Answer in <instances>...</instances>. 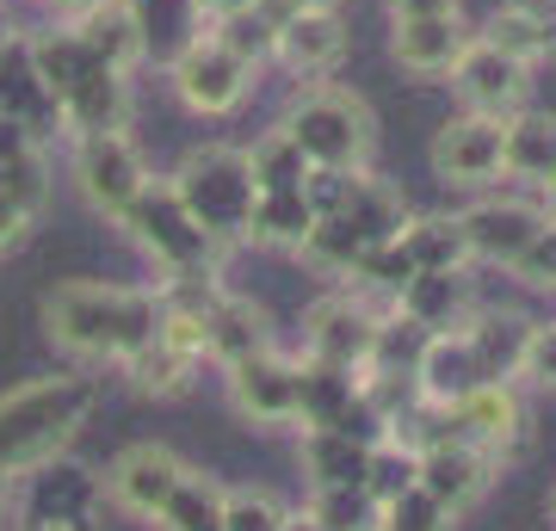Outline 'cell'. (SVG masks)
Listing matches in <instances>:
<instances>
[{
	"mask_svg": "<svg viewBox=\"0 0 556 531\" xmlns=\"http://www.w3.org/2000/svg\"><path fill=\"white\" fill-rule=\"evenodd\" d=\"M303 198L316 211V229L303 236L298 254L309 266H321L328 278H353L358 260L378 254L383 241H396V229L408 223V198L378 179L371 167H353V174H334V167H309L303 179Z\"/></svg>",
	"mask_w": 556,
	"mask_h": 531,
	"instance_id": "1",
	"label": "cell"
},
{
	"mask_svg": "<svg viewBox=\"0 0 556 531\" xmlns=\"http://www.w3.org/2000/svg\"><path fill=\"white\" fill-rule=\"evenodd\" d=\"M43 334L80 365H118L161 334V291L142 285H105V278H68L43 296Z\"/></svg>",
	"mask_w": 556,
	"mask_h": 531,
	"instance_id": "2",
	"label": "cell"
},
{
	"mask_svg": "<svg viewBox=\"0 0 556 531\" xmlns=\"http://www.w3.org/2000/svg\"><path fill=\"white\" fill-rule=\"evenodd\" d=\"M93 402H100V390L80 371L31 377L20 390H7L0 395V470L25 476L38 464H50V457H62L80 439Z\"/></svg>",
	"mask_w": 556,
	"mask_h": 531,
	"instance_id": "3",
	"label": "cell"
},
{
	"mask_svg": "<svg viewBox=\"0 0 556 531\" xmlns=\"http://www.w3.org/2000/svg\"><path fill=\"white\" fill-rule=\"evenodd\" d=\"M278 124L291 130V142L303 149L309 167L353 174V167H371V155H378V118H371V105L353 87H340V80L298 87V99L285 105Z\"/></svg>",
	"mask_w": 556,
	"mask_h": 531,
	"instance_id": "4",
	"label": "cell"
},
{
	"mask_svg": "<svg viewBox=\"0 0 556 531\" xmlns=\"http://www.w3.org/2000/svg\"><path fill=\"white\" fill-rule=\"evenodd\" d=\"M174 198L192 211L204 236L217 241V248H236L248 236V211H254V174H248V155H241L236 142H199V149H186L174 174H167Z\"/></svg>",
	"mask_w": 556,
	"mask_h": 531,
	"instance_id": "5",
	"label": "cell"
},
{
	"mask_svg": "<svg viewBox=\"0 0 556 531\" xmlns=\"http://www.w3.org/2000/svg\"><path fill=\"white\" fill-rule=\"evenodd\" d=\"M118 229L142 248V260L161 273V285H186V278H217V241L204 236L192 211L174 198L167 179H149L137 192V204L118 217Z\"/></svg>",
	"mask_w": 556,
	"mask_h": 531,
	"instance_id": "6",
	"label": "cell"
},
{
	"mask_svg": "<svg viewBox=\"0 0 556 531\" xmlns=\"http://www.w3.org/2000/svg\"><path fill=\"white\" fill-rule=\"evenodd\" d=\"M383 315L390 309L371 303V296H358L353 285L316 296L303 309V358H328V365H346V371H371Z\"/></svg>",
	"mask_w": 556,
	"mask_h": 531,
	"instance_id": "7",
	"label": "cell"
},
{
	"mask_svg": "<svg viewBox=\"0 0 556 531\" xmlns=\"http://www.w3.org/2000/svg\"><path fill=\"white\" fill-rule=\"evenodd\" d=\"M68 149H75V192H80V204L100 211V217H112V223H118L124 211L137 204L142 186L155 179L130 130H93V137H75Z\"/></svg>",
	"mask_w": 556,
	"mask_h": 531,
	"instance_id": "8",
	"label": "cell"
},
{
	"mask_svg": "<svg viewBox=\"0 0 556 531\" xmlns=\"http://www.w3.org/2000/svg\"><path fill=\"white\" fill-rule=\"evenodd\" d=\"M254 75L260 68L229 56L211 31H204L192 50H179V56L167 62V87H174V99L192 118H229V112H241L248 93H254Z\"/></svg>",
	"mask_w": 556,
	"mask_h": 531,
	"instance_id": "9",
	"label": "cell"
},
{
	"mask_svg": "<svg viewBox=\"0 0 556 531\" xmlns=\"http://www.w3.org/2000/svg\"><path fill=\"white\" fill-rule=\"evenodd\" d=\"M544 204L519 192H477V204L457 211V229H464V248H470V266H514L526 254V241L544 229Z\"/></svg>",
	"mask_w": 556,
	"mask_h": 531,
	"instance_id": "10",
	"label": "cell"
},
{
	"mask_svg": "<svg viewBox=\"0 0 556 531\" xmlns=\"http://www.w3.org/2000/svg\"><path fill=\"white\" fill-rule=\"evenodd\" d=\"M433 179L445 192H489L501 186V118L489 112H457L433 130Z\"/></svg>",
	"mask_w": 556,
	"mask_h": 531,
	"instance_id": "11",
	"label": "cell"
},
{
	"mask_svg": "<svg viewBox=\"0 0 556 531\" xmlns=\"http://www.w3.org/2000/svg\"><path fill=\"white\" fill-rule=\"evenodd\" d=\"M445 80H452V93L464 99V112L507 118V112H519V105H532V62L495 50L482 31H470V43L457 50V62H452Z\"/></svg>",
	"mask_w": 556,
	"mask_h": 531,
	"instance_id": "12",
	"label": "cell"
},
{
	"mask_svg": "<svg viewBox=\"0 0 556 531\" xmlns=\"http://www.w3.org/2000/svg\"><path fill=\"white\" fill-rule=\"evenodd\" d=\"M223 383H229V408L248 420V427H298V358H285L278 346H260V353L223 365Z\"/></svg>",
	"mask_w": 556,
	"mask_h": 531,
	"instance_id": "13",
	"label": "cell"
},
{
	"mask_svg": "<svg viewBox=\"0 0 556 531\" xmlns=\"http://www.w3.org/2000/svg\"><path fill=\"white\" fill-rule=\"evenodd\" d=\"M179 476H186V457H179L174 445H161V439H142V445H124V452L112 457V470L100 476V494L118 513H130V519L149 526L161 513V501L174 494Z\"/></svg>",
	"mask_w": 556,
	"mask_h": 531,
	"instance_id": "14",
	"label": "cell"
},
{
	"mask_svg": "<svg viewBox=\"0 0 556 531\" xmlns=\"http://www.w3.org/2000/svg\"><path fill=\"white\" fill-rule=\"evenodd\" d=\"M445 433H452L457 445H477V452H489L495 464H507L514 445L526 439L519 383H482V390H470L464 402H452V408H445Z\"/></svg>",
	"mask_w": 556,
	"mask_h": 531,
	"instance_id": "15",
	"label": "cell"
},
{
	"mask_svg": "<svg viewBox=\"0 0 556 531\" xmlns=\"http://www.w3.org/2000/svg\"><path fill=\"white\" fill-rule=\"evenodd\" d=\"M199 340H204V358L211 365H236V358L273 346V328H266V309L254 296H236L223 291L217 278L199 285Z\"/></svg>",
	"mask_w": 556,
	"mask_h": 531,
	"instance_id": "16",
	"label": "cell"
},
{
	"mask_svg": "<svg viewBox=\"0 0 556 531\" xmlns=\"http://www.w3.org/2000/svg\"><path fill=\"white\" fill-rule=\"evenodd\" d=\"M495 457L477 452V445H457V439H445V445H427L415 464V489H427L439 501V507L452 513V519H464V513L477 507L482 494L495 489Z\"/></svg>",
	"mask_w": 556,
	"mask_h": 531,
	"instance_id": "17",
	"label": "cell"
},
{
	"mask_svg": "<svg viewBox=\"0 0 556 531\" xmlns=\"http://www.w3.org/2000/svg\"><path fill=\"white\" fill-rule=\"evenodd\" d=\"M56 130L68 142L93 137V130H130V75L93 62V68L56 99Z\"/></svg>",
	"mask_w": 556,
	"mask_h": 531,
	"instance_id": "18",
	"label": "cell"
},
{
	"mask_svg": "<svg viewBox=\"0 0 556 531\" xmlns=\"http://www.w3.org/2000/svg\"><path fill=\"white\" fill-rule=\"evenodd\" d=\"M273 56L303 80H328L346 56V20H340V7H303L291 20H278V43Z\"/></svg>",
	"mask_w": 556,
	"mask_h": 531,
	"instance_id": "19",
	"label": "cell"
},
{
	"mask_svg": "<svg viewBox=\"0 0 556 531\" xmlns=\"http://www.w3.org/2000/svg\"><path fill=\"white\" fill-rule=\"evenodd\" d=\"M470 43L464 13H439V20H390V62L415 80H439L452 75L457 50Z\"/></svg>",
	"mask_w": 556,
	"mask_h": 531,
	"instance_id": "20",
	"label": "cell"
},
{
	"mask_svg": "<svg viewBox=\"0 0 556 531\" xmlns=\"http://www.w3.org/2000/svg\"><path fill=\"white\" fill-rule=\"evenodd\" d=\"M556 174V112L519 105L501 118V179H519L526 192H544Z\"/></svg>",
	"mask_w": 556,
	"mask_h": 531,
	"instance_id": "21",
	"label": "cell"
},
{
	"mask_svg": "<svg viewBox=\"0 0 556 531\" xmlns=\"http://www.w3.org/2000/svg\"><path fill=\"white\" fill-rule=\"evenodd\" d=\"M477 309L482 303H477L470 273H415V278H402V291H396V315L402 321H415L420 334L464 328Z\"/></svg>",
	"mask_w": 556,
	"mask_h": 531,
	"instance_id": "22",
	"label": "cell"
},
{
	"mask_svg": "<svg viewBox=\"0 0 556 531\" xmlns=\"http://www.w3.org/2000/svg\"><path fill=\"white\" fill-rule=\"evenodd\" d=\"M124 7H130V25H137L142 62H155V68H167L179 50H192L211 31L199 0H124Z\"/></svg>",
	"mask_w": 556,
	"mask_h": 531,
	"instance_id": "23",
	"label": "cell"
},
{
	"mask_svg": "<svg viewBox=\"0 0 556 531\" xmlns=\"http://www.w3.org/2000/svg\"><path fill=\"white\" fill-rule=\"evenodd\" d=\"M298 464L309 489H365V464H371V439L340 433V427H298Z\"/></svg>",
	"mask_w": 556,
	"mask_h": 531,
	"instance_id": "24",
	"label": "cell"
},
{
	"mask_svg": "<svg viewBox=\"0 0 556 531\" xmlns=\"http://www.w3.org/2000/svg\"><path fill=\"white\" fill-rule=\"evenodd\" d=\"M396 260L415 273H470V248H464V229H457V211H439V217H415L396 229Z\"/></svg>",
	"mask_w": 556,
	"mask_h": 531,
	"instance_id": "25",
	"label": "cell"
},
{
	"mask_svg": "<svg viewBox=\"0 0 556 531\" xmlns=\"http://www.w3.org/2000/svg\"><path fill=\"white\" fill-rule=\"evenodd\" d=\"M0 118H20L31 124V130H56V105H50V93H43L38 68H31V43H25V31H13L7 38V50H0Z\"/></svg>",
	"mask_w": 556,
	"mask_h": 531,
	"instance_id": "26",
	"label": "cell"
},
{
	"mask_svg": "<svg viewBox=\"0 0 556 531\" xmlns=\"http://www.w3.org/2000/svg\"><path fill=\"white\" fill-rule=\"evenodd\" d=\"M68 31H75L105 68H124V75L142 68V43H137V25H130V7H124V0H93L87 13L68 20Z\"/></svg>",
	"mask_w": 556,
	"mask_h": 531,
	"instance_id": "27",
	"label": "cell"
},
{
	"mask_svg": "<svg viewBox=\"0 0 556 531\" xmlns=\"http://www.w3.org/2000/svg\"><path fill=\"white\" fill-rule=\"evenodd\" d=\"M223 489L229 482H217V476H204L186 464V476L174 482V494L161 501V513L149 526L155 531H223Z\"/></svg>",
	"mask_w": 556,
	"mask_h": 531,
	"instance_id": "28",
	"label": "cell"
},
{
	"mask_svg": "<svg viewBox=\"0 0 556 531\" xmlns=\"http://www.w3.org/2000/svg\"><path fill=\"white\" fill-rule=\"evenodd\" d=\"M199 365H204V358H192L186 346H174L167 334L142 340L130 358H118V371L130 377V390H137V395H179L186 383H192Z\"/></svg>",
	"mask_w": 556,
	"mask_h": 531,
	"instance_id": "29",
	"label": "cell"
},
{
	"mask_svg": "<svg viewBox=\"0 0 556 531\" xmlns=\"http://www.w3.org/2000/svg\"><path fill=\"white\" fill-rule=\"evenodd\" d=\"M309 229H316V211H309L303 192H260L254 211H248V236L241 241H254V248H291L298 254Z\"/></svg>",
	"mask_w": 556,
	"mask_h": 531,
	"instance_id": "30",
	"label": "cell"
},
{
	"mask_svg": "<svg viewBox=\"0 0 556 531\" xmlns=\"http://www.w3.org/2000/svg\"><path fill=\"white\" fill-rule=\"evenodd\" d=\"M241 155H248L254 192H303V179H309V161H303V149L291 142V130H285V124L260 130Z\"/></svg>",
	"mask_w": 556,
	"mask_h": 531,
	"instance_id": "31",
	"label": "cell"
},
{
	"mask_svg": "<svg viewBox=\"0 0 556 531\" xmlns=\"http://www.w3.org/2000/svg\"><path fill=\"white\" fill-rule=\"evenodd\" d=\"M211 38H217L229 56H241L248 68H266V62H273V43H278V20L254 0V7H241L229 20H211Z\"/></svg>",
	"mask_w": 556,
	"mask_h": 531,
	"instance_id": "32",
	"label": "cell"
},
{
	"mask_svg": "<svg viewBox=\"0 0 556 531\" xmlns=\"http://www.w3.org/2000/svg\"><path fill=\"white\" fill-rule=\"evenodd\" d=\"M482 38L495 43V50H507V56L532 62V68L544 56H556V25H538V20H526V13H514V7H495L489 25H482Z\"/></svg>",
	"mask_w": 556,
	"mask_h": 531,
	"instance_id": "33",
	"label": "cell"
},
{
	"mask_svg": "<svg viewBox=\"0 0 556 531\" xmlns=\"http://www.w3.org/2000/svg\"><path fill=\"white\" fill-rule=\"evenodd\" d=\"M303 513H309L321 531H371L378 526V501L358 489V482L353 489H309Z\"/></svg>",
	"mask_w": 556,
	"mask_h": 531,
	"instance_id": "34",
	"label": "cell"
},
{
	"mask_svg": "<svg viewBox=\"0 0 556 531\" xmlns=\"http://www.w3.org/2000/svg\"><path fill=\"white\" fill-rule=\"evenodd\" d=\"M415 464H420V452H415V445H402L396 433L371 439V464H365V494H371V501H396L402 489H415Z\"/></svg>",
	"mask_w": 556,
	"mask_h": 531,
	"instance_id": "35",
	"label": "cell"
},
{
	"mask_svg": "<svg viewBox=\"0 0 556 531\" xmlns=\"http://www.w3.org/2000/svg\"><path fill=\"white\" fill-rule=\"evenodd\" d=\"M452 526L457 519L427 489H402L396 501H378V526L371 531H452Z\"/></svg>",
	"mask_w": 556,
	"mask_h": 531,
	"instance_id": "36",
	"label": "cell"
},
{
	"mask_svg": "<svg viewBox=\"0 0 556 531\" xmlns=\"http://www.w3.org/2000/svg\"><path fill=\"white\" fill-rule=\"evenodd\" d=\"M285 501L266 489H223V531H278Z\"/></svg>",
	"mask_w": 556,
	"mask_h": 531,
	"instance_id": "37",
	"label": "cell"
},
{
	"mask_svg": "<svg viewBox=\"0 0 556 531\" xmlns=\"http://www.w3.org/2000/svg\"><path fill=\"white\" fill-rule=\"evenodd\" d=\"M514 383H532V390L556 395V321H532L526 328V353H519Z\"/></svg>",
	"mask_w": 556,
	"mask_h": 531,
	"instance_id": "38",
	"label": "cell"
},
{
	"mask_svg": "<svg viewBox=\"0 0 556 531\" xmlns=\"http://www.w3.org/2000/svg\"><path fill=\"white\" fill-rule=\"evenodd\" d=\"M507 273H514L519 285H532V291H551L556 296V217H544V229L526 241V254H519Z\"/></svg>",
	"mask_w": 556,
	"mask_h": 531,
	"instance_id": "39",
	"label": "cell"
},
{
	"mask_svg": "<svg viewBox=\"0 0 556 531\" xmlns=\"http://www.w3.org/2000/svg\"><path fill=\"white\" fill-rule=\"evenodd\" d=\"M31 155H43L38 130L20 124V118H0V174H7V167H20V161H31Z\"/></svg>",
	"mask_w": 556,
	"mask_h": 531,
	"instance_id": "40",
	"label": "cell"
},
{
	"mask_svg": "<svg viewBox=\"0 0 556 531\" xmlns=\"http://www.w3.org/2000/svg\"><path fill=\"white\" fill-rule=\"evenodd\" d=\"M31 211H25V204H13V198L0 192V254H13V248H20L25 241V229H31Z\"/></svg>",
	"mask_w": 556,
	"mask_h": 531,
	"instance_id": "41",
	"label": "cell"
},
{
	"mask_svg": "<svg viewBox=\"0 0 556 531\" xmlns=\"http://www.w3.org/2000/svg\"><path fill=\"white\" fill-rule=\"evenodd\" d=\"M390 20H439V13H464V0H383Z\"/></svg>",
	"mask_w": 556,
	"mask_h": 531,
	"instance_id": "42",
	"label": "cell"
},
{
	"mask_svg": "<svg viewBox=\"0 0 556 531\" xmlns=\"http://www.w3.org/2000/svg\"><path fill=\"white\" fill-rule=\"evenodd\" d=\"M501 7H514V13H526L538 25H556V0H501Z\"/></svg>",
	"mask_w": 556,
	"mask_h": 531,
	"instance_id": "43",
	"label": "cell"
},
{
	"mask_svg": "<svg viewBox=\"0 0 556 531\" xmlns=\"http://www.w3.org/2000/svg\"><path fill=\"white\" fill-rule=\"evenodd\" d=\"M241 7H254V0H199L204 20H229V13H241Z\"/></svg>",
	"mask_w": 556,
	"mask_h": 531,
	"instance_id": "44",
	"label": "cell"
},
{
	"mask_svg": "<svg viewBox=\"0 0 556 531\" xmlns=\"http://www.w3.org/2000/svg\"><path fill=\"white\" fill-rule=\"evenodd\" d=\"M278 531H321V526H316V519H309L303 507H285V519H278Z\"/></svg>",
	"mask_w": 556,
	"mask_h": 531,
	"instance_id": "45",
	"label": "cell"
},
{
	"mask_svg": "<svg viewBox=\"0 0 556 531\" xmlns=\"http://www.w3.org/2000/svg\"><path fill=\"white\" fill-rule=\"evenodd\" d=\"M13 531H80V526H68V519H20Z\"/></svg>",
	"mask_w": 556,
	"mask_h": 531,
	"instance_id": "46",
	"label": "cell"
},
{
	"mask_svg": "<svg viewBox=\"0 0 556 531\" xmlns=\"http://www.w3.org/2000/svg\"><path fill=\"white\" fill-rule=\"evenodd\" d=\"M43 7H50V13H62V20H75V13H87V7H93V0H43Z\"/></svg>",
	"mask_w": 556,
	"mask_h": 531,
	"instance_id": "47",
	"label": "cell"
},
{
	"mask_svg": "<svg viewBox=\"0 0 556 531\" xmlns=\"http://www.w3.org/2000/svg\"><path fill=\"white\" fill-rule=\"evenodd\" d=\"M538 204H544V211H551V217H556V174L544 179V192H538Z\"/></svg>",
	"mask_w": 556,
	"mask_h": 531,
	"instance_id": "48",
	"label": "cell"
},
{
	"mask_svg": "<svg viewBox=\"0 0 556 531\" xmlns=\"http://www.w3.org/2000/svg\"><path fill=\"white\" fill-rule=\"evenodd\" d=\"M7 501H13V476L0 470V519H7Z\"/></svg>",
	"mask_w": 556,
	"mask_h": 531,
	"instance_id": "49",
	"label": "cell"
},
{
	"mask_svg": "<svg viewBox=\"0 0 556 531\" xmlns=\"http://www.w3.org/2000/svg\"><path fill=\"white\" fill-rule=\"evenodd\" d=\"M291 13H303V7H340V0H285Z\"/></svg>",
	"mask_w": 556,
	"mask_h": 531,
	"instance_id": "50",
	"label": "cell"
},
{
	"mask_svg": "<svg viewBox=\"0 0 556 531\" xmlns=\"http://www.w3.org/2000/svg\"><path fill=\"white\" fill-rule=\"evenodd\" d=\"M7 38H13V25H7V13H0V50H7Z\"/></svg>",
	"mask_w": 556,
	"mask_h": 531,
	"instance_id": "51",
	"label": "cell"
},
{
	"mask_svg": "<svg viewBox=\"0 0 556 531\" xmlns=\"http://www.w3.org/2000/svg\"><path fill=\"white\" fill-rule=\"evenodd\" d=\"M551 519H556V482H551Z\"/></svg>",
	"mask_w": 556,
	"mask_h": 531,
	"instance_id": "52",
	"label": "cell"
}]
</instances>
